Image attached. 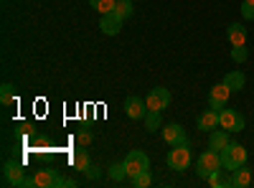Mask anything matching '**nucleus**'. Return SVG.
I'll use <instances>...</instances> for the list:
<instances>
[{
	"label": "nucleus",
	"mask_w": 254,
	"mask_h": 188,
	"mask_svg": "<svg viewBox=\"0 0 254 188\" xmlns=\"http://www.w3.org/2000/svg\"><path fill=\"white\" fill-rule=\"evenodd\" d=\"M64 183H66V178H61L54 168H41L31 178H26L20 188H61Z\"/></svg>",
	"instance_id": "nucleus-1"
},
{
	"label": "nucleus",
	"mask_w": 254,
	"mask_h": 188,
	"mask_svg": "<svg viewBox=\"0 0 254 188\" xmlns=\"http://www.w3.org/2000/svg\"><path fill=\"white\" fill-rule=\"evenodd\" d=\"M224 165H221V153L219 150H203L201 155H198V160H196V173L201 176V178H208V176H214L216 171H221Z\"/></svg>",
	"instance_id": "nucleus-2"
},
{
	"label": "nucleus",
	"mask_w": 254,
	"mask_h": 188,
	"mask_svg": "<svg viewBox=\"0 0 254 188\" xmlns=\"http://www.w3.org/2000/svg\"><path fill=\"white\" fill-rule=\"evenodd\" d=\"M165 163H168V168L171 171H186L188 165H190V145L188 142H181V145H173L171 150H168L165 155Z\"/></svg>",
	"instance_id": "nucleus-3"
},
{
	"label": "nucleus",
	"mask_w": 254,
	"mask_h": 188,
	"mask_svg": "<svg viewBox=\"0 0 254 188\" xmlns=\"http://www.w3.org/2000/svg\"><path fill=\"white\" fill-rule=\"evenodd\" d=\"M221 165L226 171H237L242 165H247V150L242 148L239 142H229L226 148L221 150Z\"/></svg>",
	"instance_id": "nucleus-4"
},
{
	"label": "nucleus",
	"mask_w": 254,
	"mask_h": 188,
	"mask_svg": "<svg viewBox=\"0 0 254 188\" xmlns=\"http://www.w3.org/2000/svg\"><path fill=\"white\" fill-rule=\"evenodd\" d=\"M122 165H125V171H127V176H137V173H142V171H147L150 168V158H147L142 150H130L125 155V160H122Z\"/></svg>",
	"instance_id": "nucleus-5"
},
{
	"label": "nucleus",
	"mask_w": 254,
	"mask_h": 188,
	"mask_svg": "<svg viewBox=\"0 0 254 188\" xmlns=\"http://www.w3.org/2000/svg\"><path fill=\"white\" fill-rule=\"evenodd\" d=\"M244 115L239 112V110H221L219 112V127H224L226 132H231V135H234V132H242L244 130Z\"/></svg>",
	"instance_id": "nucleus-6"
},
{
	"label": "nucleus",
	"mask_w": 254,
	"mask_h": 188,
	"mask_svg": "<svg viewBox=\"0 0 254 188\" xmlns=\"http://www.w3.org/2000/svg\"><path fill=\"white\" fill-rule=\"evenodd\" d=\"M23 181H26L23 165L15 163V160H8L3 165V186H23Z\"/></svg>",
	"instance_id": "nucleus-7"
},
{
	"label": "nucleus",
	"mask_w": 254,
	"mask_h": 188,
	"mask_svg": "<svg viewBox=\"0 0 254 188\" xmlns=\"http://www.w3.org/2000/svg\"><path fill=\"white\" fill-rule=\"evenodd\" d=\"M145 102H147V110L163 112V110L168 107V104H171V92H168L165 87H155V89H150V92H147Z\"/></svg>",
	"instance_id": "nucleus-8"
},
{
	"label": "nucleus",
	"mask_w": 254,
	"mask_h": 188,
	"mask_svg": "<svg viewBox=\"0 0 254 188\" xmlns=\"http://www.w3.org/2000/svg\"><path fill=\"white\" fill-rule=\"evenodd\" d=\"M125 115L130 117V120H145L147 115V102L137 94H130L125 99Z\"/></svg>",
	"instance_id": "nucleus-9"
},
{
	"label": "nucleus",
	"mask_w": 254,
	"mask_h": 188,
	"mask_svg": "<svg viewBox=\"0 0 254 188\" xmlns=\"http://www.w3.org/2000/svg\"><path fill=\"white\" fill-rule=\"evenodd\" d=\"M229 94H231V89L224 84V81H221V84H216L214 89L208 92V107L216 110V112H221V110L226 107V102H229Z\"/></svg>",
	"instance_id": "nucleus-10"
},
{
	"label": "nucleus",
	"mask_w": 254,
	"mask_h": 188,
	"mask_svg": "<svg viewBox=\"0 0 254 188\" xmlns=\"http://www.w3.org/2000/svg\"><path fill=\"white\" fill-rule=\"evenodd\" d=\"M122 20H125V18H120V15L112 10V13H107V15L99 18V28H102L104 36H117V33L122 31Z\"/></svg>",
	"instance_id": "nucleus-11"
},
{
	"label": "nucleus",
	"mask_w": 254,
	"mask_h": 188,
	"mask_svg": "<svg viewBox=\"0 0 254 188\" xmlns=\"http://www.w3.org/2000/svg\"><path fill=\"white\" fill-rule=\"evenodd\" d=\"M163 140H165L168 145H171V148H173V145H181V142H188L186 130L181 127L178 122H173V125H165V127H163Z\"/></svg>",
	"instance_id": "nucleus-12"
},
{
	"label": "nucleus",
	"mask_w": 254,
	"mask_h": 188,
	"mask_svg": "<svg viewBox=\"0 0 254 188\" xmlns=\"http://www.w3.org/2000/svg\"><path fill=\"white\" fill-rule=\"evenodd\" d=\"M196 125H198V130H201V132H214V130L219 127V112L208 107L206 112H201V115H198Z\"/></svg>",
	"instance_id": "nucleus-13"
},
{
	"label": "nucleus",
	"mask_w": 254,
	"mask_h": 188,
	"mask_svg": "<svg viewBox=\"0 0 254 188\" xmlns=\"http://www.w3.org/2000/svg\"><path fill=\"white\" fill-rule=\"evenodd\" d=\"M229 183H231V188H247L252 183V171L247 168V165H242V168H237V171H231Z\"/></svg>",
	"instance_id": "nucleus-14"
},
{
	"label": "nucleus",
	"mask_w": 254,
	"mask_h": 188,
	"mask_svg": "<svg viewBox=\"0 0 254 188\" xmlns=\"http://www.w3.org/2000/svg\"><path fill=\"white\" fill-rule=\"evenodd\" d=\"M226 36H229V44L231 46H244L247 44V28L242 23H231L226 28Z\"/></svg>",
	"instance_id": "nucleus-15"
},
{
	"label": "nucleus",
	"mask_w": 254,
	"mask_h": 188,
	"mask_svg": "<svg viewBox=\"0 0 254 188\" xmlns=\"http://www.w3.org/2000/svg\"><path fill=\"white\" fill-rule=\"evenodd\" d=\"M229 135H231V132H226L224 127H221V130L216 127L214 132H211V137H208V148H211V150H219V153H221V150L226 148V145L231 142V140H229Z\"/></svg>",
	"instance_id": "nucleus-16"
},
{
	"label": "nucleus",
	"mask_w": 254,
	"mask_h": 188,
	"mask_svg": "<svg viewBox=\"0 0 254 188\" xmlns=\"http://www.w3.org/2000/svg\"><path fill=\"white\" fill-rule=\"evenodd\" d=\"M71 163H74V168H76V171H81V173H84V171H87L89 165H92V158H89V153H87V150H84V145L74 150Z\"/></svg>",
	"instance_id": "nucleus-17"
},
{
	"label": "nucleus",
	"mask_w": 254,
	"mask_h": 188,
	"mask_svg": "<svg viewBox=\"0 0 254 188\" xmlns=\"http://www.w3.org/2000/svg\"><path fill=\"white\" fill-rule=\"evenodd\" d=\"M224 84H226L231 92H242L244 84H247V79H244L242 71H229V74L224 76Z\"/></svg>",
	"instance_id": "nucleus-18"
},
{
	"label": "nucleus",
	"mask_w": 254,
	"mask_h": 188,
	"mask_svg": "<svg viewBox=\"0 0 254 188\" xmlns=\"http://www.w3.org/2000/svg\"><path fill=\"white\" fill-rule=\"evenodd\" d=\"M145 130L147 132H158L160 127H163V117H160V112H155V110H147V115H145Z\"/></svg>",
	"instance_id": "nucleus-19"
},
{
	"label": "nucleus",
	"mask_w": 254,
	"mask_h": 188,
	"mask_svg": "<svg viewBox=\"0 0 254 188\" xmlns=\"http://www.w3.org/2000/svg\"><path fill=\"white\" fill-rule=\"evenodd\" d=\"M89 5L99 13V15H107L117 8V0H89Z\"/></svg>",
	"instance_id": "nucleus-20"
},
{
	"label": "nucleus",
	"mask_w": 254,
	"mask_h": 188,
	"mask_svg": "<svg viewBox=\"0 0 254 188\" xmlns=\"http://www.w3.org/2000/svg\"><path fill=\"white\" fill-rule=\"evenodd\" d=\"M13 99H15V87L10 84V81H5V84L0 87V104H3V107H8Z\"/></svg>",
	"instance_id": "nucleus-21"
},
{
	"label": "nucleus",
	"mask_w": 254,
	"mask_h": 188,
	"mask_svg": "<svg viewBox=\"0 0 254 188\" xmlns=\"http://www.w3.org/2000/svg\"><path fill=\"white\" fill-rule=\"evenodd\" d=\"M150 183H153V173H150V168L142 171V173H137V176H132V186H135V188H147Z\"/></svg>",
	"instance_id": "nucleus-22"
},
{
	"label": "nucleus",
	"mask_w": 254,
	"mask_h": 188,
	"mask_svg": "<svg viewBox=\"0 0 254 188\" xmlns=\"http://www.w3.org/2000/svg\"><path fill=\"white\" fill-rule=\"evenodd\" d=\"M132 3H135V0H117V8H115V13L120 15V18H130L132 15Z\"/></svg>",
	"instance_id": "nucleus-23"
},
{
	"label": "nucleus",
	"mask_w": 254,
	"mask_h": 188,
	"mask_svg": "<svg viewBox=\"0 0 254 188\" xmlns=\"http://www.w3.org/2000/svg\"><path fill=\"white\" fill-rule=\"evenodd\" d=\"M125 176H127V171H125V165H122V163L110 165V178H112V181H117V183H120Z\"/></svg>",
	"instance_id": "nucleus-24"
},
{
	"label": "nucleus",
	"mask_w": 254,
	"mask_h": 188,
	"mask_svg": "<svg viewBox=\"0 0 254 188\" xmlns=\"http://www.w3.org/2000/svg\"><path fill=\"white\" fill-rule=\"evenodd\" d=\"M206 181H208V186H214V188H221V186H231L229 181H224V178H221V171H216L214 176H208Z\"/></svg>",
	"instance_id": "nucleus-25"
},
{
	"label": "nucleus",
	"mask_w": 254,
	"mask_h": 188,
	"mask_svg": "<svg viewBox=\"0 0 254 188\" xmlns=\"http://www.w3.org/2000/svg\"><path fill=\"white\" fill-rule=\"evenodd\" d=\"M92 137H94V135H92V130H79V132H76V142H79V145H84V148H87V145L92 142Z\"/></svg>",
	"instance_id": "nucleus-26"
},
{
	"label": "nucleus",
	"mask_w": 254,
	"mask_h": 188,
	"mask_svg": "<svg viewBox=\"0 0 254 188\" xmlns=\"http://www.w3.org/2000/svg\"><path fill=\"white\" fill-rule=\"evenodd\" d=\"M242 15L247 20H254V3H252V0H244V3H242Z\"/></svg>",
	"instance_id": "nucleus-27"
},
{
	"label": "nucleus",
	"mask_w": 254,
	"mask_h": 188,
	"mask_svg": "<svg viewBox=\"0 0 254 188\" xmlns=\"http://www.w3.org/2000/svg\"><path fill=\"white\" fill-rule=\"evenodd\" d=\"M231 59L234 61H247V49L244 46H234L231 49Z\"/></svg>",
	"instance_id": "nucleus-28"
},
{
	"label": "nucleus",
	"mask_w": 254,
	"mask_h": 188,
	"mask_svg": "<svg viewBox=\"0 0 254 188\" xmlns=\"http://www.w3.org/2000/svg\"><path fill=\"white\" fill-rule=\"evenodd\" d=\"M84 176H87L89 181H97V178L102 176V171H99V165H94V163H92V165H89V168H87V171H84Z\"/></svg>",
	"instance_id": "nucleus-29"
},
{
	"label": "nucleus",
	"mask_w": 254,
	"mask_h": 188,
	"mask_svg": "<svg viewBox=\"0 0 254 188\" xmlns=\"http://www.w3.org/2000/svg\"><path fill=\"white\" fill-rule=\"evenodd\" d=\"M252 3H254V0H252Z\"/></svg>",
	"instance_id": "nucleus-30"
}]
</instances>
